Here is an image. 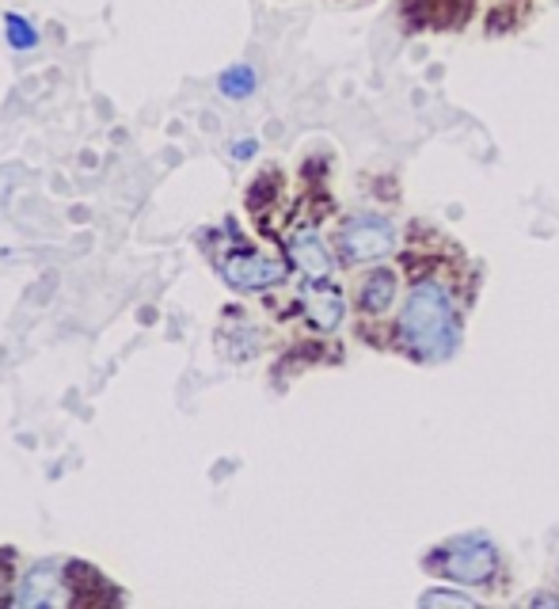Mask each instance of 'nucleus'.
Segmentation results:
<instances>
[{"mask_svg": "<svg viewBox=\"0 0 559 609\" xmlns=\"http://www.w3.org/2000/svg\"><path fill=\"white\" fill-rule=\"evenodd\" d=\"M404 347L423 362H438L457 347V304L438 278H418L400 312Z\"/></svg>", "mask_w": 559, "mask_h": 609, "instance_id": "f257e3e1", "label": "nucleus"}, {"mask_svg": "<svg viewBox=\"0 0 559 609\" xmlns=\"http://www.w3.org/2000/svg\"><path fill=\"white\" fill-rule=\"evenodd\" d=\"M77 602V590L69 579V564L65 560H35L12 579V595L8 606L23 609H62Z\"/></svg>", "mask_w": 559, "mask_h": 609, "instance_id": "f03ea898", "label": "nucleus"}, {"mask_svg": "<svg viewBox=\"0 0 559 609\" xmlns=\"http://www.w3.org/2000/svg\"><path fill=\"white\" fill-rule=\"evenodd\" d=\"M396 248V225L381 213H358L339 229V255L347 263H373Z\"/></svg>", "mask_w": 559, "mask_h": 609, "instance_id": "7ed1b4c3", "label": "nucleus"}, {"mask_svg": "<svg viewBox=\"0 0 559 609\" xmlns=\"http://www.w3.org/2000/svg\"><path fill=\"white\" fill-rule=\"evenodd\" d=\"M438 567L449 583H460V587H483V583L495 579L499 553L488 538H465V541H457L454 549H446V556L438 560Z\"/></svg>", "mask_w": 559, "mask_h": 609, "instance_id": "20e7f679", "label": "nucleus"}, {"mask_svg": "<svg viewBox=\"0 0 559 609\" xmlns=\"http://www.w3.org/2000/svg\"><path fill=\"white\" fill-rule=\"evenodd\" d=\"M221 275H225L228 286L236 290H270L286 278V263L282 259H270V255L259 252H233L228 259H221Z\"/></svg>", "mask_w": 559, "mask_h": 609, "instance_id": "39448f33", "label": "nucleus"}, {"mask_svg": "<svg viewBox=\"0 0 559 609\" xmlns=\"http://www.w3.org/2000/svg\"><path fill=\"white\" fill-rule=\"evenodd\" d=\"M301 304H305V317L312 328L320 332H335L347 317V298H343L339 286H332L327 278H309L305 294H301Z\"/></svg>", "mask_w": 559, "mask_h": 609, "instance_id": "423d86ee", "label": "nucleus"}, {"mask_svg": "<svg viewBox=\"0 0 559 609\" xmlns=\"http://www.w3.org/2000/svg\"><path fill=\"white\" fill-rule=\"evenodd\" d=\"M290 259L305 278H332V252L316 229H298L290 236Z\"/></svg>", "mask_w": 559, "mask_h": 609, "instance_id": "0eeeda50", "label": "nucleus"}, {"mask_svg": "<svg viewBox=\"0 0 559 609\" xmlns=\"http://www.w3.org/2000/svg\"><path fill=\"white\" fill-rule=\"evenodd\" d=\"M396 290H400V283H396V270H389V267H377V270H369L366 278H361V290H358V304L366 312H384L392 301H396Z\"/></svg>", "mask_w": 559, "mask_h": 609, "instance_id": "6e6552de", "label": "nucleus"}, {"mask_svg": "<svg viewBox=\"0 0 559 609\" xmlns=\"http://www.w3.org/2000/svg\"><path fill=\"white\" fill-rule=\"evenodd\" d=\"M255 85H259V77H255L251 65H228L225 73L217 77V88L221 96H228V100H248V96L255 92Z\"/></svg>", "mask_w": 559, "mask_h": 609, "instance_id": "1a4fd4ad", "label": "nucleus"}, {"mask_svg": "<svg viewBox=\"0 0 559 609\" xmlns=\"http://www.w3.org/2000/svg\"><path fill=\"white\" fill-rule=\"evenodd\" d=\"M4 27H8V46H12V51H35V46H38L35 23L23 20V15L8 12V15H4Z\"/></svg>", "mask_w": 559, "mask_h": 609, "instance_id": "9d476101", "label": "nucleus"}, {"mask_svg": "<svg viewBox=\"0 0 559 609\" xmlns=\"http://www.w3.org/2000/svg\"><path fill=\"white\" fill-rule=\"evenodd\" d=\"M418 606H476V595H468V590H426L423 598H418Z\"/></svg>", "mask_w": 559, "mask_h": 609, "instance_id": "9b49d317", "label": "nucleus"}, {"mask_svg": "<svg viewBox=\"0 0 559 609\" xmlns=\"http://www.w3.org/2000/svg\"><path fill=\"white\" fill-rule=\"evenodd\" d=\"M255 153H259V145H255V142H236V145H233V156H236V160H251Z\"/></svg>", "mask_w": 559, "mask_h": 609, "instance_id": "f8f14e48", "label": "nucleus"}, {"mask_svg": "<svg viewBox=\"0 0 559 609\" xmlns=\"http://www.w3.org/2000/svg\"><path fill=\"white\" fill-rule=\"evenodd\" d=\"M525 602H529V606H559V598L556 595H529Z\"/></svg>", "mask_w": 559, "mask_h": 609, "instance_id": "ddd939ff", "label": "nucleus"}]
</instances>
